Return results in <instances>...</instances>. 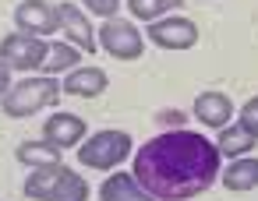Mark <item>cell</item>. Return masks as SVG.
Instances as JSON below:
<instances>
[{
    "label": "cell",
    "instance_id": "6da1fadb",
    "mask_svg": "<svg viewBox=\"0 0 258 201\" xmlns=\"http://www.w3.org/2000/svg\"><path fill=\"white\" fill-rule=\"evenodd\" d=\"M219 148L198 131H163L135 155V176L156 201H187L219 176Z\"/></svg>",
    "mask_w": 258,
    "mask_h": 201
},
{
    "label": "cell",
    "instance_id": "7a4b0ae2",
    "mask_svg": "<svg viewBox=\"0 0 258 201\" xmlns=\"http://www.w3.org/2000/svg\"><path fill=\"white\" fill-rule=\"evenodd\" d=\"M25 194L36 201H89V183L71 166H43L25 180Z\"/></svg>",
    "mask_w": 258,
    "mask_h": 201
},
{
    "label": "cell",
    "instance_id": "3957f363",
    "mask_svg": "<svg viewBox=\"0 0 258 201\" xmlns=\"http://www.w3.org/2000/svg\"><path fill=\"white\" fill-rule=\"evenodd\" d=\"M60 92L64 88H60V81L53 74H36V78H25V81L11 85V92L4 95V103H0V110L8 117H15V120H22V117H32V113L53 106Z\"/></svg>",
    "mask_w": 258,
    "mask_h": 201
},
{
    "label": "cell",
    "instance_id": "277c9868",
    "mask_svg": "<svg viewBox=\"0 0 258 201\" xmlns=\"http://www.w3.org/2000/svg\"><path fill=\"white\" fill-rule=\"evenodd\" d=\"M131 134L127 131H96L78 145V162L89 169H113L131 155Z\"/></svg>",
    "mask_w": 258,
    "mask_h": 201
},
{
    "label": "cell",
    "instance_id": "5b68a950",
    "mask_svg": "<svg viewBox=\"0 0 258 201\" xmlns=\"http://www.w3.org/2000/svg\"><path fill=\"white\" fill-rule=\"evenodd\" d=\"M46 53H50V43H43L39 36H29V32H11L0 39V60L11 71H43Z\"/></svg>",
    "mask_w": 258,
    "mask_h": 201
},
{
    "label": "cell",
    "instance_id": "8992f818",
    "mask_svg": "<svg viewBox=\"0 0 258 201\" xmlns=\"http://www.w3.org/2000/svg\"><path fill=\"white\" fill-rule=\"evenodd\" d=\"M99 46L113 57V60H138L145 53V43H142V32L124 22V18H110L103 29H99Z\"/></svg>",
    "mask_w": 258,
    "mask_h": 201
},
{
    "label": "cell",
    "instance_id": "52a82bcc",
    "mask_svg": "<svg viewBox=\"0 0 258 201\" xmlns=\"http://www.w3.org/2000/svg\"><path fill=\"white\" fill-rule=\"evenodd\" d=\"M149 39L163 50H191L198 43V25L191 18H156L149 22Z\"/></svg>",
    "mask_w": 258,
    "mask_h": 201
},
{
    "label": "cell",
    "instance_id": "ba28073f",
    "mask_svg": "<svg viewBox=\"0 0 258 201\" xmlns=\"http://www.w3.org/2000/svg\"><path fill=\"white\" fill-rule=\"evenodd\" d=\"M15 25L18 32H29V36H53L60 29V18H57V8L46 4V0H22L15 8Z\"/></svg>",
    "mask_w": 258,
    "mask_h": 201
},
{
    "label": "cell",
    "instance_id": "9c48e42d",
    "mask_svg": "<svg viewBox=\"0 0 258 201\" xmlns=\"http://www.w3.org/2000/svg\"><path fill=\"white\" fill-rule=\"evenodd\" d=\"M57 18H60V29L68 32V43H75L82 53H96L99 50V36L92 32L85 11L78 4H57Z\"/></svg>",
    "mask_w": 258,
    "mask_h": 201
},
{
    "label": "cell",
    "instance_id": "30bf717a",
    "mask_svg": "<svg viewBox=\"0 0 258 201\" xmlns=\"http://www.w3.org/2000/svg\"><path fill=\"white\" fill-rule=\"evenodd\" d=\"M85 134H89V127L75 113H53L46 120V127H43V138L50 145H57V148H75V145L85 141Z\"/></svg>",
    "mask_w": 258,
    "mask_h": 201
},
{
    "label": "cell",
    "instance_id": "8fae6325",
    "mask_svg": "<svg viewBox=\"0 0 258 201\" xmlns=\"http://www.w3.org/2000/svg\"><path fill=\"white\" fill-rule=\"evenodd\" d=\"M60 88H64L68 95H78V99H96V95H103V92L110 88V78H106L103 67H75V71L64 78Z\"/></svg>",
    "mask_w": 258,
    "mask_h": 201
},
{
    "label": "cell",
    "instance_id": "7c38bea8",
    "mask_svg": "<svg viewBox=\"0 0 258 201\" xmlns=\"http://www.w3.org/2000/svg\"><path fill=\"white\" fill-rule=\"evenodd\" d=\"M99 201H156V197L138 183L135 173H113V176L103 180V187H99Z\"/></svg>",
    "mask_w": 258,
    "mask_h": 201
},
{
    "label": "cell",
    "instance_id": "4fadbf2b",
    "mask_svg": "<svg viewBox=\"0 0 258 201\" xmlns=\"http://www.w3.org/2000/svg\"><path fill=\"white\" fill-rule=\"evenodd\" d=\"M195 117L205 124V127H226L230 124V117H233V103H230V95H223V92H202L198 99H195Z\"/></svg>",
    "mask_w": 258,
    "mask_h": 201
},
{
    "label": "cell",
    "instance_id": "5bb4252c",
    "mask_svg": "<svg viewBox=\"0 0 258 201\" xmlns=\"http://www.w3.org/2000/svg\"><path fill=\"white\" fill-rule=\"evenodd\" d=\"M254 134H247L240 124H226V127H219V141H216V148H219V155H226V159H240V155H247L251 148H254Z\"/></svg>",
    "mask_w": 258,
    "mask_h": 201
},
{
    "label": "cell",
    "instance_id": "9a60e30c",
    "mask_svg": "<svg viewBox=\"0 0 258 201\" xmlns=\"http://www.w3.org/2000/svg\"><path fill=\"white\" fill-rule=\"evenodd\" d=\"M60 152L64 148H57L43 138V141H22L15 155H18V162H25L32 169H43V166H60Z\"/></svg>",
    "mask_w": 258,
    "mask_h": 201
},
{
    "label": "cell",
    "instance_id": "2e32d148",
    "mask_svg": "<svg viewBox=\"0 0 258 201\" xmlns=\"http://www.w3.org/2000/svg\"><path fill=\"white\" fill-rule=\"evenodd\" d=\"M82 50L75 43H50V53H46V64H43V74H64V71H75L82 67Z\"/></svg>",
    "mask_w": 258,
    "mask_h": 201
},
{
    "label": "cell",
    "instance_id": "e0dca14e",
    "mask_svg": "<svg viewBox=\"0 0 258 201\" xmlns=\"http://www.w3.org/2000/svg\"><path fill=\"white\" fill-rule=\"evenodd\" d=\"M223 183L230 190H251V187H258V159H247V155L233 159L226 166V173H223Z\"/></svg>",
    "mask_w": 258,
    "mask_h": 201
},
{
    "label": "cell",
    "instance_id": "ac0fdd59",
    "mask_svg": "<svg viewBox=\"0 0 258 201\" xmlns=\"http://www.w3.org/2000/svg\"><path fill=\"white\" fill-rule=\"evenodd\" d=\"M173 4H177V0H127V11H131L135 18H142V22H156V18H163Z\"/></svg>",
    "mask_w": 258,
    "mask_h": 201
},
{
    "label": "cell",
    "instance_id": "d6986e66",
    "mask_svg": "<svg viewBox=\"0 0 258 201\" xmlns=\"http://www.w3.org/2000/svg\"><path fill=\"white\" fill-rule=\"evenodd\" d=\"M237 124H240L247 134H254V138H258V95H254V99H247V103L240 106V113H237Z\"/></svg>",
    "mask_w": 258,
    "mask_h": 201
},
{
    "label": "cell",
    "instance_id": "ffe728a7",
    "mask_svg": "<svg viewBox=\"0 0 258 201\" xmlns=\"http://www.w3.org/2000/svg\"><path fill=\"white\" fill-rule=\"evenodd\" d=\"M82 4H85L96 18H106V22L120 15V0H82Z\"/></svg>",
    "mask_w": 258,
    "mask_h": 201
},
{
    "label": "cell",
    "instance_id": "44dd1931",
    "mask_svg": "<svg viewBox=\"0 0 258 201\" xmlns=\"http://www.w3.org/2000/svg\"><path fill=\"white\" fill-rule=\"evenodd\" d=\"M8 92H11V67L0 60V99H4Z\"/></svg>",
    "mask_w": 258,
    "mask_h": 201
}]
</instances>
